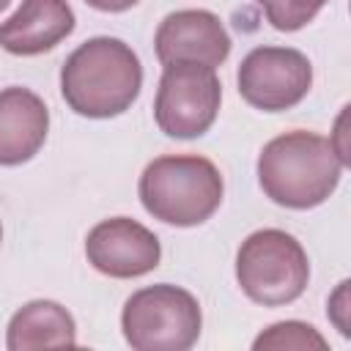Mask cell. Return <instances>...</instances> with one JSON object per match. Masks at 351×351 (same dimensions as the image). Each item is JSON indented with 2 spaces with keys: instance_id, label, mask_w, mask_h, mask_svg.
I'll return each mask as SVG.
<instances>
[{
  "instance_id": "cell-1",
  "label": "cell",
  "mask_w": 351,
  "mask_h": 351,
  "mask_svg": "<svg viewBox=\"0 0 351 351\" xmlns=\"http://www.w3.org/2000/svg\"><path fill=\"white\" fill-rule=\"evenodd\" d=\"M143 88L137 52L112 36H93L80 44L60 69V93L82 118H115L126 112Z\"/></svg>"
},
{
  "instance_id": "cell-2",
  "label": "cell",
  "mask_w": 351,
  "mask_h": 351,
  "mask_svg": "<svg viewBox=\"0 0 351 351\" xmlns=\"http://www.w3.org/2000/svg\"><path fill=\"white\" fill-rule=\"evenodd\" d=\"M346 165L329 137L293 129L269 140L258 154V184L263 195L285 208L307 211L329 200Z\"/></svg>"
},
{
  "instance_id": "cell-3",
  "label": "cell",
  "mask_w": 351,
  "mask_h": 351,
  "mask_svg": "<svg viewBox=\"0 0 351 351\" xmlns=\"http://www.w3.org/2000/svg\"><path fill=\"white\" fill-rule=\"evenodd\" d=\"M137 195L154 219L176 228H195L219 208L225 181L211 159L197 154H170L145 165Z\"/></svg>"
},
{
  "instance_id": "cell-4",
  "label": "cell",
  "mask_w": 351,
  "mask_h": 351,
  "mask_svg": "<svg viewBox=\"0 0 351 351\" xmlns=\"http://www.w3.org/2000/svg\"><path fill=\"white\" fill-rule=\"evenodd\" d=\"M239 288L263 307L296 302L310 282V258L302 241L280 228L250 233L236 252Z\"/></svg>"
},
{
  "instance_id": "cell-5",
  "label": "cell",
  "mask_w": 351,
  "mask_h": 351,
  "mask_svg": "<svg viewBox=\"0 0 351 351\" xmlns=\"http://www.w3.org/2000/svg\"><path fill=\"white\" fill-rule=\"evenodd\" d=\"M200 326V302L170 282L134 291L121 313L123 337L134 351H186L197 343Z\"/></svg>"
},
{
  "instance_id": "cell-6",
  "label": "cell",
  "mask_w": 351,
  "mask_h": 351,
  "mask_svg": "<svg viewBox=\"0 0 351 351\" xmlns=\"http://www.w3.org/2000/svg\"><path fill=\"white\" fill-rule=\"evenodd\" d=\"M219 101L222 85L214 69L197 63H170L159 77L154 121L167 137L195 140L214 126Z\"/></svg>"
},
{
  "instance_id": "cell-7",
  "label": "cell",
  "mask_w": 351,
  "mask_h": 351,
  "mask_svg": "<svg viewBox=\"0 0 351 351\" xmlns=\"http://www.w3.org/2000/svg\"><path fill=\"white\" fill-rule=\"evenodd\" d=\"M241 99L263 112L296 107L313 85V63L293 47H255L239 63Z\"/></svg>"
},
{
  "instance_id": "cell-8",
  "label": "cell",
  "mask_w": 351,
  "mask_h": 351,
  "mask_svg": "<svg viewBox=\"0 0 351 351\" xmlns=\"http://www.w3.org/2000/svg\"><path fill=\"white\" fill-rule=\"evenodd\" d=\"M88 263L107 277L132 280L154 271L162 261V244L154 230L132 217H110L96 222L85 236Z\"/></svg>"
},
{
  "instance_id": "cell-9",
  "label": "cell",
  "mask_w": 351,
  "mask_h": 351,
  "mask_svg": "<svg viewBox=\"0 0 351 351\" xmlns=\"http://www.w3.org/2000/svg\"><path fill=\"white\" fill-rule=\"evenodd\" d=\"M230 47L222 19L206 8H181L167 14L154 36V49L162 66L197 63L217 69L228 60Z\"/></svg>"
},
{
  "instance_id": "cell-10",
  "label": "cell",
  "mask_w": 351,
  "mask_h": 351,
  "mask_svg": "<svg viewBox=\"0 0 351 351\" xmlns=\"http://www.w3.org/2000/svg\"><path fill=\"white\" fill-rule=\"evenodd\" d=\"M74 25L77 19L69 0H22L19 8L0 22V47L22 58L44 55L69 38Z\"/></svg>"
},
{
  "instance_id": "cell-11",
  "label": "cell",
  "mask_w": 351,
  "mask_h": 351,
  "mask_svg": "<svg viewBox=\"0 0 351 351\" xmlns=\"http://www.w3.org/2000/svg\"><path fill=\"white\" fill-rule=\"evenodd\" d=\"M49 132V110L38 93L22 85L0 90V167L30 162Z\"/></svg>"
},
{
  "instance_id": "cell-12",
  "label": "cell",
  "mask_w": 351,
  "mask_h": 351,
  "mask_svg": "<svg viewBox=\"0 0 351 351\" xmlns=\"http://www.w3.org/2000/svg\"><path fill=\"white\" fill-rule=\"evenodd\" d=\"M77 326L71 313L49 299H36L22 304L11 321L5 335L8 351H30V348H55V346H74Z\"/></svg>"
},
{
  "instance_id": "cell-13",
  "label": "cell",
  "mask_w": 351,
  "mask_h": 351,
  "mask_svg": "<svg viewBox=\"0 0 351 351\" xmlns=\"http://www.w3.org/2000/svg\"><path fill=\"white\" fill-rule=\"evenodd\" d=\"M252 348L255 351H288V348H293V351H310V348H329V343H326V337L315 329V326H310V324H304V321H280V324H271V326H266L258 337H255V343H252Z\"/></svg>"
},
{
  "instance_id": "cell-14",
  "label": "cell",
  "mask_w": 351,
  "mask_h": 351,
  "mask_svg": "<svg viewBox=\"0 0 351 351\" xmlns=\"http://www.w3.org/2000/svg\"><path fill=\"white\" fill-rule=\"evenodd\" d=\"M255 3L263 8L266 22L274 30L293 33V30H302L307 22H313L315 14L329 0H255Z\"/></svg>"
},
{
  "instance_id": "cell-15",
  "label": "cell",
  "mask_w": 351,
  "mask_h": 351,
  "mask_svg": "<svg viewBox=\"0 0 351 351\" xmlns=\"http://www.w3.org/2000/svg\"><path fill=\"white\" fill-rule=\"evenodd\" d=\"M348 280H343L340 285H337V291L329 296V318H332V324L340 329V335L343 337H348L351 335V329H348V318H346V313H348Z\"/></svg>"
},
{
  "instance_id": "cell-16",
  "label": "cell",
  "mask_w": 351,
  "mask_h": 351,
  "mask_svg": "<svg viewBox=\"0 0 351 351\" xmlns=\"http://www.w3.org/2000/svg\"><path fill=\"white\" fill-rule=\"evenodd\" d=\"M85 3L96 11H104V14H121V11L134 8L140 0H85Z\"/></svg>"
},
{
  "instance_id": "cell-17",
  "label": "cell",
  "mask_w": 351,
  "mask_h": 351,
  "mask_svg": "<svg viewBox=\"0 0 351 351\" xmlns=\"http://www.w3.org/2000/svg\"><path fill=\"white\" fill-rule=\"evenodd\" d=\"M8 3H11V0H0V11H5V8H8Z\"/></svg>"
},
{
  "instance_id": "cell-18",
  "label": "cell",
  "mask_w": 351,
  "mask_h": 351,
  "mask_svg": "<svg viewBox=\"0 0 351 351\" xmlns=\"http://www.w3.org/2000/svg\"><path fill=\"white\" fill-rule=\"evenodd\" d=\"M0 241H3V222H0Z\"/></svg>"
}]
</instances>
